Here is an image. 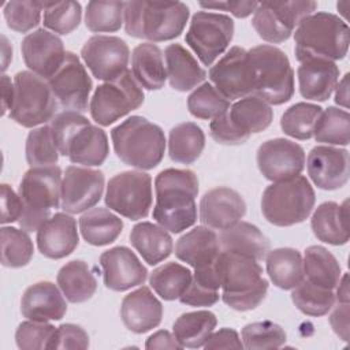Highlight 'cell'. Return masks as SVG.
Returning <instances> with one entry per match:
<instances>
[{
    "mask_svg": "<svg viewBox=\"0 0 350 350\" xmlns=\"http://www.w3.org/2000/svg\"><path fill=\"white\" fill-rule=\"evenodd\" d=\"M153 219L167 231L179 234L197 221L198 179L191 170L167 168L154 179Z\"/></svg>",
    "mask_w": 350,
    "mask_h": 350,
    "instance_id": "cell-1",
    "label": "cell"
},
{
    "mask_svg": "<svg viewBox=\"0 0 350 350\" xmlns=\"http://www.w3.org/2000/svg\"><path fill=\"white\" fill-rule=\"evenodd\" d=\"M223 302L234 310L246 312L257 308L268 291V280L257 260L221 250L215 261Z\"/></svg>",
    "mask_w": 350,
    "mask_h": 350,
    "instance_id": "cell-2",
    "label": "cell"
},
{
    "mask_svg": "<svg viewBox=\"0 0 350 350\" xmlns=\"http://www.w3.org/2000/svg\"><path fill=\"white\" fill-rule=\"evenodd\" d=\"M189 15V7L182 1H127L123 12L124 30L134 38L170 41L180 36Z\"/></svg>",
    "mask_w": 350,
    "mask_h": 350,
    "instance_id": "cell-3",
    "label": "cell"
},
{
    "mask_svg": "<svg viewBox=\"0 0 350 350\" xmlns=\"http://www.w3.org/2000/svg\"><path fill=\"white\" fill-rule=\"evenodd\" d=\"M294 41L299 63L310 59L342 60L349 51V26L335 14L313 12L299 22Z\"/></svg>",
    "mask_w": 350,
    "mask_h": 350,
    "instance_id": "cell-4",
    "label": "cell"
},
{
    "mask_svg": "<svg viewBox=\"0 0 350 350\" xmlns=\"http://www.w3.org/2000/svg\"><path fill=\"white\" fill-rule=\"evenodd\" d=\"M111 138L116 156L141 171L154 168L164 157V131L144 116L127 118L111 130Z\"/></svg>",
    "mask_w": 350,
    "mask_h": 350,
    "instance_id": "cell-5",
    "label": "cell"
},
{
    "mask_svg": "<svg viewBox=\"0 0 350 350\" xmlns=\"http://www.w3.org/2000/svg\"><path fill=\"white\" fill-rule=\"evenodd\" d=\"M62 170L57 165L30 167L21 180L18 194L23 204L18 220L22 230L37 231L62 206Z\"/></svg>",
    "mask_w": 350,
    "mask_h": 350,
    "instance_id": "cell-6",
    "label": "cell"
},
{
    "mask_svg": "<svg viewBox=\"0 0 350 350\" xmlns=\"http://www.w3.org/2000/svg\"><path fill=\"white\" fill-rule=\"evenodd\" d=\"M316 201L310 182L297 175L267 186L261 197V212L267 221L278 227H290L305 221Z\"/></svg>",
    "mask_w": 350,
    "mask_h": 350,
    "instance_id": "cell-7",
    "label": "cell"
},
{
    "mask_svg": "<svg viewBox=\"0 0 350 350\" xmlns=\"http://www.w3.org/2000/svg\"><path fill=\"white\" fill-rule=\"evenodd\" d=\"M254 68V92L269 105L287 103L294 94V70L278 46L261 44L247 51Z\"/></svg>",
    "mask_w": 350,
    "mask_h": 350,
    "instance_id": "cell-8",
    "label": "cell"
},
{
    "mask_svg": "<svg viewBox=\"0 0 350 350\" xmlns=\"http://www.w3.org/2000/svg\"><path fill=\"white\" fill-rule=\"evenodd\" d=\"M57 101L48 81L31 71H19L14 77V103L10 118L18 124L34 129L51 122L56 115Z\"/></svg>",
    "mask_w": 350,
    "mask_h": 350,
    "instance_id": "cell-9",
    "label": "cell"
},
{
    "mask_svg": "<svg viewBox=\"0 0 350 350\" xmlns=\"http://www.w3.org/2000/svg\"><path fill=\"white\" fill-rule=\"evenodd\" d=\"M142 86L127 70L120 77L98 85L90 98L92 119L100 126H109L144 104Z\"/></svg>",
    "mask_w": 350,
    "mask_h": 350,
    "instance_id": "cell-10",
    "label": "cell"
},
{
    "mask_svg": "<svg viewBox=\"0 0 350 350\" xmlns=\"http://www.w3.org/2000/svg\"><path fill=\"white\" fill-rule=\"evenodd\" d=\"M317 10L316 1H264L258 3L252 26L267 42L280 44L291 37L299 22Z\"/></svg>",
    "mask_w": 350,
    "mask_h": 350,
    "instance_id": "cell-11",
    "label": "cell"
},
{
    "mask_svg": "<svg viewBox=\"0 0 350 350\" xmlns=\"http://www.w3.org/2000/svg\"><path fill=\"white\" fill-rule=\"evenodd\" d=\"M105 205L119 215L139 220L149 215L153 202L152 178L144 171H123L108 180Z\"/></svg>",
    "mask_w": 350,
    "mask_h": 350,
    "instance_id": "cell-12",
    "label": "cell"
},
{
    "mask_svg": "<svg viewBox=\"0 0 350 350\" xmlns=\"http://www.w3.org/2000/svg\"><path fill=\"white\" fill-rule=\"evenodd\" d=\"M232 37L234 21L228 15L197 11L191 18L185 41L204 66H212L228 48Z\"/></svg>",
    "mask_w": 350,
    "mask_h": 350,
    "instance_id": "cell-13",
    "label": "cell"
},
{
    "mask_svg": "<svg viewBox=\"0 0 350 350\" xmlns=\"http://www.w3.org/2000/svg\"><path fill=\"white\" fill-rule=\"evenodd\" d=\"M208 77L228 101H237L254 92V68L249 52L241 46L230 48L211 67Z\"/></svg>",
    "mask_w": 350,
    "mask_h": 350,
    "instance_id": "cell-14",
    "label": "cell"
},
{
    "mask_svg": "<svg viewBox=\"0 0 350 350\" xmlns=\"http://www.w3.org/2000/svg\"><path fill=\"white\" fill-rule=\"evenodd\" d=\"M57 104L64 111H88L90 92L93 88L85 66L74 52H67L60 68L48 79Z\"/></svg>",
    "mask_w": 350,
    "mask_h": 350,
    "instance_id": "cell-15",
    "label": "cell"
},
{
    "mask_svg": "<svg viewBox=\"0 0 350 350\" xmlns=\"http://www.w3.org/2000/svg\"><path fill=\"white\" fill-rule=\"evenodd\" d=\"M81 57L93 77L108 82L127 71L130 49L120 37L98 34L83 44Z\"/></svg>",
    "mask_w": 350,
    "mask_h": 350,
    "instance_id": "cell-16",
    "label": "cell"
},
{
    "mask_svg": "<svg viewBox=\"0 0 350 350\" xmlns=\"http://www.w3.org/2000/svg\"><path fill=\"white\" fill-rule=\"evenodd\" d=\"M104 174L89 167L70 165L62 180V209L75 215L92 209L103 197Z\"/></svg>",
    "mask_w": 350,
    "mask_h": 350,
    "instance_id": "cell-17",
    "label": "cell"
},
{
    "mask_svg": "<svg viewBox=\"0 0 350 350\" xmlns=\"http://www.w3.org/2000/svg\"><path fill=\"white\" fill-rule=\"evenodd\" d=\"M257 165L268 180H286L302 172L305 152L294 141L286 138L268 139L257 150Z\"/></svg>",
    "mask_w": 350,
    "mask_h": 350,
    "instance_id": "cell-18",
    "label": "cell"
},
{
    "mask_svg": "<svg viewBox=\"0 0 350 350\" xmlns=\"http://www.w3.org/2000/svg\"><path fill=\"white\" fill-rule=\"evenodd\" d=\"M21 51L27 68L45 81L55 75L67 53L60 37L45 29L29 33L22 40Z\"/></svg>",
    "mask_w": 350,
    "mask_h": 350,
    "instance_id": "cell-19",
    "label": "cell"
},
{
    "mask_svg": "<svg viewBox=\"0 0 350 350\" xmlns=\"http://www.w3.org/2000/svg\"><path fill=\"white\" fill-rule=\"evenodd\" d=\"M100 265L103 268V280L107 288L112 291H126L144 284L148 271L126 246H115L101 253Z\"/></svg>",
    "mask_w": 350,
    "mask_h": 350,
    "instance_id": "cell-20",
    "label": "cell"
},
{
    "mask_svg": "<svg viewBox=\"0 0 350 350\" xmlns=\"http://www.w3.org/2000/svg\"><path fill=\"white\" fill-rule=\"evenodd\" d=\"M349 150L317 145L308 154L306 168L312 182L323 190H338L349 180Z\"/></svg>",
    "mask_w": 350,
    "mask_h": 350,
    "instance_id": "cell-21",
    "label": "cell"
},
{
    "mask_svg": "<svg viewBox=\"0 0 350 350\" xmlns=\"http://www.w3.org/2000/svg\"><path fill=\"white\" fill-rule=\"evenodd\" d=\"M198 208L201 223L220 231L238 223L246 213V204L242 196L226 186L206 191L201 197Z\"/></svg>",
    "mask_w": 350,
    "mask_h": 350,
    "instance_id": "cell-22",
    "label": "cell"
},
{
    "mask_svg": "<svg viewBox=\"0 0 350 350\" xmlns=\"http://www.w3.org/2000/svg\"><path fill=\"white\" fill-rule=\"evenodd\" d=\"M37 246L42 256L60 260L70 256L79 243L75 219L66 212H56L37 230Z\"/></svg>",
    "mask_w": 350,
    "mask_h": 350,
    "instance_id": "cell-23",
    "label": "cell"
},
{
    "mask_svg": "<svg viewBox=\"0 0 350 350\" xmlns=\"http://www.w3.org/2000/svg\"><path fill=\"white\" fill-rule=\"evenodd\" d=\"M120 317L127 329L145 334L161 323L163 305L149 287L141 286L123 298Z\"/></svg>",
    "mask_w": 350,
    "mask_h": 350,
    "instance_id": "cell-24",
    "label": "cell"
},
{
    "mask_svg": "<svg viewBox=\"0 0 350 350\" xmlns=\"http://www.w3.org/2000/svg\"><path fill=\"white\" fill-rule=\"evenodd\" d=\"M22 316L34 321L62 320L67 312L64 295L52 282H38L27 287L21 299Z\"/></svg>",
    "mask_w": 350,
    "mask_h": 350,
    "instance_id": "cell-25",
    "label": "cell"
},
{
    "mask_svg": "<svg viewBox=\"0 0 350 350\" xmlns=\"http://www.w3.org/2000/svg\"><path fill=\"white\" fill-rule=\"evenodd\" d=\"M299 93L312 101H325L331 97L339 81V68L335 62L310 59L301 63L297 70Z\"/></svg>",
    "mask_w": 350,
    "mask_h": 350,
    "instance_id": "cell-26",
    "label": "cell"
},
{
    "mask_svg": "<svg viewBox=\"0 0 350 350\" xmlns=\"http://www.w3.org/2000/svg\"><path fill=\"white\" fill-rule=\"evenodd\" d=\"M220 252L221 247L217 234L206 226L194 227L183 234L175 245L178 260L189 264L194 269L213 264Z\"/></svg>",
    "mask_w": 350,
    "mask_h": 350,
    "instance_id": "cell-27",
    "label": "cell"
},
{
    "mask_svg": "<svg viewBox=\"0 0 350 350\" xmlns=\"http://www.w3.org/2000/svg\"><path fill=\"white\" fill-rule=\"evenodd\" d=\"M108 153L109 144L105 131L89 122L71 137L63 156H67L74 164L97 167L107 160Z\"/></svg>",
    "mask_w": 350,
    "mask_h": 350,
    "instance_id": "cell-28",
    "label": "cell"
},
{
    "mask_svg": "<svg viewBox=\"0 0 350 350\" xmlns=\"http://www.w3.org/2000/svg\"><path fill=\"white\" fill-rule=\"evenodd\" d=\"M310 226L314 237L328 245L340 246L349 242V200L343 204L325 201L312 215Z\"/></svg>",
    "mask_w": 350,
    "mask_h": 350,
    "instance_id": "cell-29",
    "label": "cell"
},
{
    "mask_svg": "<svg viewBox=\"0 0 350 350\" xmlns=\"http://www.w3.org/2000/svg\"><path fill=\"white\" fill-rule=\"evenodd\" d=\"M164 57L167 78L172 89L178 92H187L205 81V70L180 44L168 45L164 49Z\"/></svg>",
    "mask_w": 350,
    "mask_h": 350,
    "instance_id": "cell-30",
    "label": "cell"
},
{
    "mask_svg": "<svg viewBox=\"0 0 350 350\" xmlns=\"http://www.w3.org/2000/svg\"><path fill=\"white\" fill-rule=\"evenodd\" d=\"M219 242L221 250L243 254L257 261L264 260L269 252V239L261 230L257 226L242 220L220 231Z\"/></svg>",
    "mask_w": 350,
    "mask_h": 350,
    "instance_id": "cell-31",
    "label": "cell"
},
{
    "mask_svg": "<svg viewBox=\"0 0 350 350\" xmlns=\"http://www.w3.org/2000/svg\"><path fill=\"white\" fill-rule=\"evenodd\" d=\"M131 72L148 90H160L167 81L163 51L153 42H142L133 49Z\"/></svg>",
    "mask_w": 350,
    "mask_h": 350,
    "instance_id": "cell-32",
    "label": "cell"
},
{
    "mask_svg": "<svg viewBox=\"0 0 350 350\" xmlns=\"http://www.w3.org/2000/svg\"><path fill=\"white\" fill-rule=\"evenodd\" d=\"M130 242L141 257L149 264L156 265L172 253V238L160 224L141 221L131 228Z\"/></svg>",
    "mask_w": 350,
    "mask_h": 350,
    "instance_id": "cell-33",
    "label": "cell"
},
{
    "mask_svg": "<svg viewBox=\"0 0 350 350\" xmlns=\"http://www.w3.org/2000/svg\"><path fill=\"white\" fill-rule=\"evenodd\" d=\"M265 262L271 282L282 290H293L305 278L304 260L297 249L279 247L269 250Z\"/></svg>",
    "mask_w": 350,
    "mask_h": 350,
    "instance_id": "cell-34",
    "label": "cell"
},
{
    "mask_svg": "<svg viewBox=\"0 0 350 350\" xmlns=\"http://www.w3.org/2000/svg\"><path fill=\"white\" fill-rule=\"evenodd\" d=\"M56 282L66 299L71 304L89 301L97 290V280L88 262L82 260L64 264L57 272Z\"/></svg>",
    "mask_w": 350,
    "mask_h": 350,
    "instance_id": "cell-35",
    "label": "cell"
},
{
    "mask_svg": "<svg viewBox=\"0 0 350 350\" xmlns=\"http://www.w3.org/2000/svg\"><path fill=\"white\" fill-rule=\"evenodd\" d=\"M227 113L235 127L247 137L265 130L273 119L271 105L253 94L237 100L230 105Z\"/></svg>",
    "mask_w": 350,
    "mask_h": 350,
    "instance_id": "cell-36",
    "label": "cell"
},
{
    "mask_svg": "<svg viewBox=\"0 0 350 350\" xmlns=\"http://www.w3.org/2000/svg\"><path fill=\"white\" fill-rule=\"evenodd\" d=\"M123 221L107 208H92L79 217V231L93 246L112 243L122 232Z\"/></svg>",
    "mask_w": 350,
    "mask_h": 350,
    "instance_id": "cell-37",
    "label": "cell"
},
{
    "mask_svg": "<svg viewBox=\"0 0 350 350\" xmlns=\"http://www.w3.org/2000/svg\"><path fill=\"white\" fill-rule=\"evenodd\" d=\"M305 279L313 284L335 290L342 271L336 257L324 246L313 245L305 250L304 256Z\"/></svg>",
    "mask_w": 350,
    "mask_h": 350,
    "instance_id": "cell-38",
    "label": "cell"
},
{
    "mask_svg": "<svg viewBox=\"0 0 350 350\" xmlns=\"http://www.w3.org/2000/svg\"><path fill=\"white\" fill-rule=\"evenodd\" d=\"M205 134L197 123L183 122L171 129L168 137L170 159L179 164H191L202 153Z\"/></svg>",
    "mask_w": 350,
    "mask_h": 350,
    "instance_id": "cell-39",
    "label": "cell"
},
{
    "mask_svg": "<svg viewBox=\"0 0 350 350\" xmlns=\"http://www.w3.org/2000/svg\"><path fill=\"white\" fill-rule=\"evenodd\" d=\"M217 324L216 316L209 310H196L180 314L172 327L174 335L182 347L198 349L205 345Z\"/></svg>",
    "mask_w": 350,
    "mask_h": 350,
    "instance_id": "cell-40",
    "label": "cell"
},
{
    "mask_svg": "<svg viewBox=\"0 0 350 350\" xmlns=\"http://www.w3.org/2000/svg\"><path fill=\"white\" fill-rule=\"evenodd\" d=\"M193 273L189 268L178 262H165L149 276V283L153 291L165 301L179 299L190 284Z\"/></svg>",
    "mask_w": 350,
    "mask_h": 350,
    "instance_id": "cell-41",
    "label": "cell"
},
{
    "mask_svg": "<svg viewBox=\"0 0 350 350\" xmlns=\"http://www.w3.org/2000/svg\"><path fill=\"white\" fill-rule=\"evenodd\" d=\"M219 288L220 282L213 262L194 269L191 282L179 301L189 306H212L220 298Z\"/></svg>",
    "mask_w": 350,
    "mask_h": 350,
    "instance_id": "cell-42",
    "label": "cell"
},
{
    "mask_svg": "<svg viewBox=\"0 0 350 350\" xmlns=\"http://www.w3.org/2000/svg\"><path fill=\"white\" fill-rule=\"evenodd\" d=\"M291 299L294 305L308 316L320 317L327 314L335 305V291L304 280L293 288Z\"/></svg>",
    "mask_w": 350,
    "mask_h": 350,
    "instance_id": "cell-43",
    "label": "cell"
},
{
    "mask_svg": "<svg viewBox=\"0 0 350 350\" xmlns=\"http://www.w3.org/2000/svg\"><path fill=\"white\" fill-rule=\"evenodd\" d=\"M323 108L312 103H297L287 108L280 119L283 133L295 139H309L313 137L316 123Z\"/></svg>",
    "mask_w": 350,
    "mask_h": 350,
    "instance_id": "cell-44",
    "label": "cell"
},
{
    "mask_svg": "<svg viewBox=\"0 0 350 350\" xmlns=\"http://www.w3.org/2000/svg\"><path fill=\"white\" fill-rule=\"evenodd\" d=\"M313 138L328 145L346 146L350 142V115L346 109L328 107L316 123Z\"/></svg>",
    "mask_w": 350,
    "mask_h": 350,
    "instance_id": "cell-45",
    "label": "cell"
},
{
    "mask_svg": "<svg viewBox=\"0 0 350 350\" xmlns=\"http://www.w3.org/2000/svg\"><path fill=\"white\" fill-rule=\"evenodd\" d=\"M1 264L7 268H22L33 257L34 246L27 231L15 227L0 228Z\"/></svg>",
    "mask_w": 350,
    "mask_h": 350,
    "instance_id": "cell-46",
    "label": "cell"
},
{
    "mask_svg": "<svg viewBox=\"0 0 350 350\" xmlns=\"http://www.w3.org/2000/svg\"><path fill=\"white\" fill-rule=\"evenodd\" d=\"M123 12V1H89L85 25L93 33H112L122 27Z\"/></svg>",
    "mask_w": 350,
    "mask_h": 350,
    "instance_id": "cell-47",
    "label": "cell"
},
{
    "mask_svg": "<svg viewBox=\"0 0 350 350\" xmlns=\"http://www.w3.org/2000/svg\"><path fill=\"white\" fill-rule=\"evenodd\" d=\"M228 108L230 101L211 82L201 83L187 97V109L198 119H215Z\"/></svg>",
    "mask_w": 350,
    "mask_h": 350,
    "instance_id": "cell-48",
    "label": "cell"
},
{
    "mask_svg": "<svg viewBox=\"0 0 350 350\" xmlns=\"http://www.w3.org/2000/svg\"><path fill=\"white\" fill-rule=\"evenodd\" d=\"M82 19V7L78 1H44L42 23L57 34H70Z\"/></svg>",
    "mask_w": 350,
    "mask_h": 350,
    "instance_id": "cell-49",
    "label": "cell"
},
{
    "mask_svg": "<svg viewBox=\"0 0 350 350\" xmlns=\"http://www.w3.org/2000/svg\"><path fill=\"white\" fill-rule=\"evenodd\" d=\"M25 153L30 167H48L57 163L60 153L48 124L36 127L27 134Z\"/></svg>",
    "mask_w": 350,
    "mask_h": 350,
    "instance_id": "cell-50",
    "label": "cell"
},
{
    "mask_svg": "<svg viewBox=\"0 0 350 350\" xmlns=\"http://www.w3.org/2000/svg\"><path fill=\"white\" fill-rule=\"evenodd\" d=\"M245 349H279L286 343L284 329L269 320L246 324L241 332Z\"/></svg>",
    "mask_w": 350,
    "mask_h": 350,
    "instance_id": "cell-51",
    "label": "cell"
},
{
    "mask_svg": "<svg viewBox=\"0 0 350 350\" xmlns=\"http://www.w3.org/2000/svg\"><path fill=\"white\" fill-rule=\"evenodd\" d=\"M44 11V1H8L3 8L4 19L11 30L18 33H27L38 26L41 22V12Z\"/></svg>",
    "mask_w": 350,
    "mask_h": 350,
    "instance_id": "cell-52",
    "label": "cell"
},
{
    "mask_svg": "<svg viewBox=\"0 0 350 350\" xmlns=\"http://www.w3.org/2000/svg\"><path fill=\"white\" fill-rule=\"evenodd\" d=\"M56 332V327L48 321L27 320L18 325L15 332L16 346L22 350H42L49 347V342Z\"/></svg>",
    "mask_w": 350,
    "mask_h": 350,
    "instance_id": "cell-53",
    "label": "cell"
},
{
    "mask_svg": "<svg viewBox=\"0 0 350 350\" xmlns=\"http://www.w3.org/2000/svg\"><path fill=\"white\" fill-rule=\"evenodd\" d=\"M89 335L77 324L66 323L56 328L48 349H88Z\"/></svg>",
    "mask_w": 350,
    "mask_h": 350,
    "instance_id": "cell-54",
    "label": "cell"
},
{
    "mask_svg": "<svg viewBox=\"0 0 350 350\" xmlns=\"http://www.w3.org/2000/svg\"><path fill=\"white\" fill-rule=\"evenodd\" d=\"M209 134L216 142L223 145H239L249 139L247 135L235 127L227 111L211 120Z\"/></svg>",
    "mask_w": 350,
    "mask_h": 350,
    "instance_id": "cell-55",
    "label": "cell"
},
{
    "mask_svg": "<svg viewBox=\"0 0 350 350\" xmlns=\"http://www.w3.org/2000/svg\"><path fill=\"white\" fill-rule=\"evenodd\" d=\"M1 219L0 221L3 224L18 221L22 211H23V204L18 193L12 190L11 186L7 183L1 185Z\"/></svg>",
    "mask_w": 350,
    "mask_h": 350,
    "instance_id": "cell-56",
    "label": "cell"
},
{
    "mask_svg": "<svg viewBox=\"0 0 350 350\" xmlns=\"http://www.w3.org/2000/svg\"><path fill=\"white\" fill-rule=\"evenodd\" d=\"M204 347L206 350L213 349H243V343L239 339V335L232 328H220L216 332H212L205 342Z\"/></svg>",
    "mask_w": 350,
    "mask_h": 350,
    "instance_id": "cell-57",
    "label": "cell"
},
{
    "mask_svg": "<svg viewBox=\"0 0 350 350\" xmlns=\"http://www.w3.org/2000/svg\"><path fill=\"white\" fill-rule=\"evenodd\" d=\"M258 3L257 1H212V3H200V7L208 10H221L228 11L237 18H246L250 14H254Z\"/></svg>",
    "mask_w": 350,
    "mask_h": 350,
    "instance_id": "cell-58",
    "label": "cell"
},
{
    "mask_svg": "<svg viewBox=\"0 0 350 350\" xmlns=\"http://www.w3.org/2000/svg\"><path fill=\"white\" fill-rule=\"evenodd\" d=\"M329 324L340 339L345 342L349 340V304L338 302L329 314Z\"/></svg>",
    "mask_w": 350,
    "mask_h": 350,
    "instance_id": "cell-59",
    "label": "cell"
},
{
    "mask_svg": "<svg viewBox=\"0 0 350 350\" xmlns=\"http://www.w3.org/2000/svg\"><path fill=\"white\" fill-rule=\"evenodd\" d=\"M145 347L148 350H152V349H176V350L183 349L182 345L175 338V335H172L171 332H168L165 329L157 331L153 335H150L146 339Z\"/></svg>",
    "mask_w": 350,
    "mask_h": 350,
    "instance_id": "cell-60",
    "label": "cell"
},
{
    "mask_svg": "<svg viewBox=\"0 0 350 350\" xmlns=\"http://www.w3.org/2000/svg\"><path fill=\"white\" fill-rule=\"evenodd\" d=\"M1 97H3V111L1 113L5 115L7 111L10 112L12 103H14V82L7 75H1Z\"/></svg>",
    "mask_w": 350,
    "mask_h": 350,
    "instance_id": "cell-61",
    "label": "cell"
},
{
    "mask_svg": "<svg viewBox=\"0 0 350 350\" xmlns=\"http://www.w3.org/2000/svg\"><path fill=\"white\" fill-rule=\"evenodd\" d=\"M349 77L350 74H345V77L338 81L335 86V103L343 107L345 109L349 108Z\"/></svg>",
    "mask_w": 350,
    "mask_h": 350,
    "instance_id": "cell-62",
    "label": "cell"
},
{
    "mask_svg": "<svg viewBox=\"0 0 350 350\" xmlns=\"http://www.w3.org/2000/svg\"><path fill=\"white\" fill-rule=\"evenodd\" d=\"M336 288V293H335V299L338 302H342V304H349V299H350V293H349V275L345 273L338 286L335 287Z\"/></svg>",
    "mask_w": 350,
    "mask_h": 350,
    "instance_id": "cell-63",
    "label": "cell"
},
{
    "mask_svg": "<svg viewBox=\"0 0 350 350\" xmlns=\"http://www.w3.org/2000/svg\"><path fill=\"white\" fill-rule=\"evenodd\" d=\"M8 46H10V44H8L7 38L3 36V66H1V70H3V71H5V68L8 67L10 60L12 59V49L7 51Z\"/></svg>",
    "mask_w": 350,
    "mask_h": 350,
    "instance_id": "cell-64",
    "label": "cell"
}]
</instances>
